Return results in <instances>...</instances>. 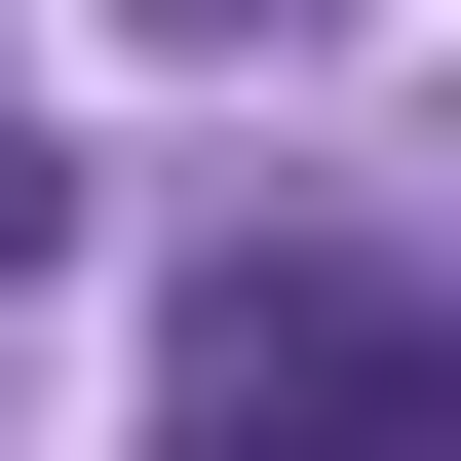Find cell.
<instances>
[{"instance_id":"6da1fadb","label":"cell","mask_w":461,"mask_h":461,"mask_svg":"<svg viewBox=\"0 0 461 461\" xmlns=\"http://www.w3.org/2000/svg\"><path fill=\"white\" fill-rule=\"evenodd\" d=\"M193 461H461V308H384V269H230V308H193Z\"/></svg>"},{"instance_id":"7a4b0ae2","label":"cell","mask_w":461,"mask_h":461,"mask_svg":"<svg viewBox=\"0 0 461 461\" xmlns=\"http://www.w3.org/2000/svg\"><path fill=\"white\" fill-rule=\"evenodd\" d=\"M39 230H77V154H39V115H0V269H39Z\"/></svg>"},{"instance_id":"3957f363","label":"cell","mask_w":461,"mask_h":461,"mask_svg":"<svg viewBox=\"0 0 461 461\" xmlns=\"http://www.w3.org/2000/svg\"><path fill=\"white\" fill-rule=\"evenodd\" d=\"M154 39H346V0H154Z\"/></svg>"}]
</instances>
